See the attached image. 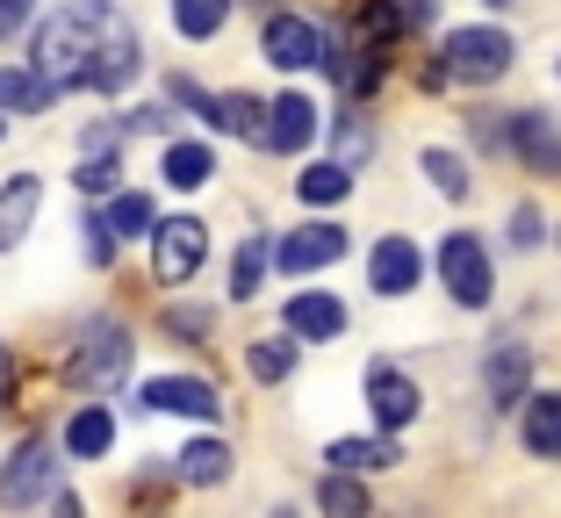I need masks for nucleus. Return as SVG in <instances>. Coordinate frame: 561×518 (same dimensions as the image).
<instances>
[{
    "instance_id": "nucleus-4",
    "label": "nucleus",
    "mask_w": 561,
    "mask_h": 518,
    "mask_svg": "<svg viewBox=\"0 0 561 518\" xmlns=\"http://www.w3.org/2000/svg\"><path fill=\"white\" fill-rule=\"evenodd\" d=\"M202 252H209V231H202L195 217H165V223H151V274H159L165 288L195 281Z\"/></svg>"
},
{
    "instance_id": "nucleus-15",
    "label": "nucleus",
    "mask_w": 561,
    "mask_h": 518,
    "mask_svg": "<svg viewBox=\"0 0 561 518\" xmlns=\"http://www.w3.org/2000/svg\"><path fill=\"white\" fill-rule=\"evenodd\" d=\"M266 58H274L280 72H302V66L324 58V36H317L302 15H274V22H266Z\"/></svg>"
},
{
    "instance_id": "nucleus-25",
    "label": "nucleus",
    "mask_w": 561,
    "mask_h": 518,
    "mask_svg": "<svg viewBox=\"0 0 561 518\" xmlns=\"http://www.w3.org/2000/svg\"><path fill=\"white\" fill-rule=\"evenodd\" d=\"M346 187H353V166H339V159H331V166H310L296 181V195L310 202V209H331V202H346Z\"/></svg>"
},
{
    "instance_id": "nucleus-37",
    "label": "nucleus",
    "mask_w": 561,
    "mask_h": 518,
    "mask_svg": "<svg viewBox=\"0 0 561 518\" xmlns=\"http://www.w3.org/2000/svg\"><path fill=\"white\" fill-rule=\"evenodd\" d=\"M482 8H504V0H482Z\"/></svg>"
},
{
    "instance_id": "nucleus-24",
    "label": "nucleus",
    "mask_w": 561,
    "mask_h": 518,
    "mask_svg": "<svg viewBox=\"0 0 561 518\" xmlns=\"http://www.w3.org/2000/svg\"><path fill=\"white\" fill-rule=\"evenodd\" d=\"M224 475H231V447H224V439L181 447V483H224Z\"/></svg>"
},
{
    "instance_id": "nucleus-3",
    "label": "nucleus",
    "mask_w": 561,
    "mask_h": 518,
    "mask_svg": "<svg viewBox=\"0 0 561 518\" xmlns=\"http://www.w3.org/2000/svg\"><path fill=\"white\" fill-rule=\"evenodd\" d=\"M439 281H446V296L461 302V310H482L490 302V252H482V238H468V231H446V245H439Z\"/></svg>"
},
{
    "instance_id": "nucleus-30",
    "label": "nucleus",
    "mask_w": 561,
    "mask_h": 518,
    "mask_svg": "<svg viewBox=\"0 0 561 518\" xmlns=\"http://www.w3.org/2000/svg\"><path fill=\"white\" fill-rule=\"evenodd\" d=\"M50 87L36 80V72H8L0 66V108H15V116H30V108H44Z\"/></svg>"
},
{
    "instance_id": "nucleus-31",
    "label": "nucleus",
    "mask_w": 561,
    "mask_h": 518,
    "mask_svg": "<svg viewBox=\"0 0 561 518\" xmlns=\"http://www.w3.org/2000/svg\"><path fill=\"white\" fill-rule=\"evenodd\" d=\"M108 231H116V238L151 231V195H116V209H108Z\"/></svg>"
},
{
    "instance_id": "nucleus-18",
    "label": "nucleus",
    "mask_w": 561,
    "mask_h": 518,
    "mask_svg": "<svg viewBox=\"0 0 561 518\" xmlns=\"http://www.w3.org/2000/svg\"><path fill=\"white\" fill-rule=\"evenodd\" d=\"M411 30V8H397V0H360V15H353V44H375V50H397V36Z\"/></svg>"
},
{
    "instance_id": "nucleus-23",
    "label": "nucleus",
    "mask_w": 561,
    "mask_h": 518,
    "mask_svg": "<svg viewBox=\"0 0 561 518\" xmlns=\"http://www.w3.org/2000/svg\"><path fill=\"white\" fill-rule=\"evenodd\" d=\"M116 173H123V159H116V145H108V137H87V159H80V173H72V181L87 187V195H108V187H116Z\"/></svg>"
},
{
    "instance_id": "nucleus-2",
    "label": "nucleus",
    "mask_w": 561,
    "mask_h": 518,
    "mask_svg": "<svg viewBox=\"0 0 561 518\" xmlns=\"http://www.w3.org/2000/svg\"><path fill=\"white\" fill-rule=\"evenodd\" d=\"M512 36L504 30H454L439 44V66H446V80H468V87H490V80H504L512 72Z\"/></svg>"
},
{
    "instance_id": "nucleus-16",
    "label": "nucleus",
    "mask_w": 561,
    "mask_h": 518,
    "mask_svg": "<svg viewBox=\"0 0 561 518\" xmlns=\"http://www.w3.org/2000/svg\"><path fill=\"white\" fill-rule=\"evenodd\" d=\"M36 209H44V181H36V173H15V181L0 187V252L22 245V231L36 223Z\"/></svg>"
},
{
    "instance_id": "nucleus-17",
    "label": "nucleus",
    "mask_w": 561,
    "mask_h": 518,
    "mask_svg": "<svg viewBox=\"0 0 561 518\" xmlns=\"http://www.w3.org/2000/svg\"><path fill=\"white\" fill-rule=\"evenodd\" d=\"M288 332H296V338H339V332H346V302L302 288V296L288 302Z\"/></svg>"
},
{
    "instance_id": "nucleus-11",
    "label": "nucleus",
    "mask_w": 561,
    "mask_h": 518,
    "mask_svg": "<svg viewBox=\"0 0 561 518\" xmlns=\"http://www.w3.org/2000/svg\"><path fill=\"white\" fill-rule=\"evenodd\" d=\"M145 411H165V418H216L224 403H216V389L202 382V375H159V382H145Z\"/></svg>"
},
{
    "instance_id": "nucleus-14",
    "label": "nucleus",
    "mask_w": 561,
    "mask_h": 518,
    "mask_svg": "<svg viewBox=\"0 0 561 518\" xmlns=\"http://www.w3.org/2000/svg\"><path fill=\"white\" fill-rule=\"evenodd\" d=\"M417 274H425V260H417L411 238H381V245L367 252V281H375L381 296H411Z\"/></svg>"
},
{
    "instance_id": "nucleus-6",
    "label": "nucleus",
    "mask_w": 561,
    "mask_h": 518,
    "mask_svg": "<svg viewBox=\"0 0 561 518\" xmlns=\"http://www.w3.org/2000/svg\"><path fill=\"white\" fill-rule=\"evenodd\" d=\"M173 101L202 108V123L224 137H252L260 145V130H266V101H252V94H202L195 80H173Z\"/></svg>"
},
{
    "instance_id": "nucleus-1",
    "label": "nucleus",
    "mask_w": 561,
    "mask_h": 518,
    "mask_svg": "<svg viewBox=\"0 0 561 518\" xmlns=\"http://www.w3.org/2000/svg\"><path fill=\"white\" fill-rule=\"evenodd\" d=\"M36 80L50 94H123L137 80V30L108 0H66L36 30Z\"/></svg>"
},
{
    "instance_id": "nucleus-36",
    "label": "nucleus",
    "mask_w": 561,
    "mask_h": 518,
    "mask_svg": "<svg viewBox=\"0 0 561 518\" xmlns=\"http://www.w3.org/2000/svg\"><path fill=\"white\" fill-rule=\"evenodd\" d=\"M0 403H8V353H0Z\"/></svg>"
},
{
    "instance_id": "nucleus-9",
    "label": "nucleus",
    "mask_w": 561,
    "mask_h": 518,
    "mask_svg": "<svg viewBox=\"0 0 561 518\" xmlns=\"http://www.w3.org/2000/svg\"><path fill=\"white\" fill-rule=\"evenodd\" d=\"M504 137H512V151L526 159V173H547V181H561V130L540 116V108H518V116L504 123Z\"/></svg>"
},
{
    "instance_id": "nucleus-35",
    "label": "nucleus",
    "mask_w": 561,
    "mask_h": 518,
    "mask_svg": "<svg viewBox=\"0 0 561 518\" xmlns=\"http://www.w3.org/2000/svg\"><path fill=\"white\" fill-rule=\"evenodd\" d=\"M30 8H36V0H0V36H15L22 22H30Z\"/></svg>"
},
{
    "instance_id": "nucleus-27",
    "label": "nucleus",
    "mask_w": 561,
    "mask_h": 518,
    "mask_svg": "<svg viewBox=\"0 0 561 518\" xmlns=\"http://www.w3.org/2000/svg\"><path fill=\"white\" fill-rule=\"evenodd\" d=\"M245 368H252V382H288V375H296V346H288V338H252Z\"/></svg>"
},
{
    "instance_id": "nucleus-20",
    "label": "nucleus",
    "mask_w": 561,
    "mask_h": 518,
    "mask_svg": "<svg viewBox=\"0 0 561 518\" xmlns=\"http://www.w3.org/2000/svg\"><path fill=\"white\" fill-rule=\"evenodd\" d=\"M397 461H403L397 439H331V469H346V475H381Z\"/></svg>"
},
{
    "instance_id": "nucleus-12",
    "label": "nucleus",
    "mask_w": 561,
    "mask_h": 518,
    "mask_svg": "<svg viewBox=\"0 0 561 518\" xmlns=\"http://www.w3.org/2000/svg\"><path fill=\"white\" fill-rule=\"evenodd\" d=\"M482 382H490V403H526V382H533V353L518 346L512 332L504 338H490V360H482Z\"/></svg>"
},
{
    "instance_id": "nucleus-22",
    "label": "nucleus",
    "mask_w": 561,
    "mask_h": 518,
    "mask_svg": "<svg viewBox=\"0 0 561 518\" xmlns=\"http://www.w3.org/2000/svg\"><path fill=\"white\" fill-rule=\"evenodd\" d=\"M159 173H165V187H202L216 173V159H209V145H165Z\"/></svg>"
},
{
    "instance_id": "nucleus-38",
    "label": "nucleus",
    "mask_w": 561,
    "mask_h": 518,
    "mask_svg": "<svg viewBox=\"0 0 561 518\" xmlns=\"http://www.w3.org/2000/svg\"><path fill=\"white\" fill-rule=\"evenodd\" d=\"M0 137H8V123H0Z\"/></svg>"
},
{
    "instance_id": "nucleus-8",
    "label": "nucleus",
    "mask_w": 561,
    "mask_h": 518,
    "mask_svg": "<svg viewBox=\"0 0 561 518\" xmlns=\"http://www.w3.org/2000/svg\"><path fill=\"white\" fill-rule=\"evenodd\" d=\"M339 252H346V231H339V223H302V231H280L274 267L280 274H317V267H331Z\"/></svg>"
},
{
    "instance_id": "nucleus-28",
    "label": "nucleus",
    "mask_w": 561,
    "mask_h": 518,
    "mask_svg": "<svg viewBox=\"0 0 561 518\" xmlns=\"http://www.w3.org/2000/svg\"><path fill=\"white\" fill-rule=\"evenodd\" d=\"M224 15H231V0H173V30L195 36V44L224 30Z\"/></svg>"
},
{
    "instance_id": "nucleus-34",
    "label": "nucleus",
    "mask_w": 561,
    "mask_h": 518,
    "mask_svg": "<svg viewBox=\"0 0 561 518\" xmlns=\"http://www.w3.org/2000/svg\"><path fill=\"white\" fill-rule=\"evenodd\" d=\"M512 245H540V209H533V202L512 209Z\"/></svg>"
},
{
    "instance_id": "nucleus-7",
    "label": "nucleus",
    "mask_w": 561,
    "mask_h": 518,
    "mask_svg": "<svg viewBox=\"0 0 561 518\" xmlns=\"http://www.w3.org/2000/svg\"><path fill=\"white\" fill-rule=\"evenodd\" d=\"M50 483H58V453H50V439H30V447L0 469V504L8 511H22V504H44Z\"/></svg>"
},
{
    "instance_id": "nucleus-29",
    "label": "nucleus",
    "mask_w": 561,
    "mask_h": 518,
    "mask_svg": "<svg viewBox=\"0 0 561 518\" xmlns=\"http://www.w3.org/2000/svg\"><path fill=\"white\" fill-rule=\"evenodd\" d=\"M317 504H324L331 518H360V511H367V490L353 483L346 469H331V475H324V490H317Z\"/></svg>"
},
{
    "instance_id": "nucleus-5",
    "label": "nucleus",
    "mask_w": 561,
    "mask_h": 518,
    "mask_svg": "<svg viewBox=\"0 0 561 518\" xmlns=\"http://www.w3.org/2000/svg\"><path fill=\"white\" fill-rule=\"evenodd\" d=\"M130 332H123V324H94V332H87V346H80V360H72V382L80 389H94V396H108V389L123 382V375H130Z\"/></svg>"
},
{
    "instance_id": "nucleus-13",
    "label": "nucleus",
    "mask_w": 561,
    "mask_h": 518,
    "mask_svg": "<svg viewBox=\"0 0 561 518\" xmlns=\"http://www.w3.org/2000/svg\"><path fill=\"white\" fill-rule=\"evenodd\" d=\"M310 137H317V101H310V94H280V101H266V130H260L266 151H302Z\"/></svg>"
},
{
    "instance_id": "nucleus-32",
    "label": "nucleus",
    "mask_w": 561,
    "mask_h": 518,
    "mask_svg": "<svg viewBox=\"0 0 561 518\" xmlns=\"http://www.w3.org/2000/svg\"><path fill=\"white\" fill-rule=\"evenodd\" d=\"M425 173H432V187H439V195H454V202L468 195V166L454 159V151H425Z\"/></svg>"
},
{
    "instance_id": "nucleus-10",
    "label": "nucleus",
    "mask_w": 561,
    "mask_h": 518,
    "mask_svg": "<svg viewBox=\"0 0 561 518\" xmlns=\"http://www.w3.org/2000/svg\"><path fill=\"white\" fill-rule=\"evenodd\" d=\"M367 411H375V418L389 425V433H403V425H411L417 411H425V396H417L411 375H397L389 360H381V368H367Z\"/></svg>"
},
{
    "instance_id": "nucleus-33",
    "label": "nucleus",
    "mask_w": 561,
    "mask_h": 518,
    "mask_svg": "<svg viewBox=\"0 0 561 518\" xmlns=\"http://www.w3.org/2000/svg\"><path fill=\"white\" fill-rule=\"evenodd\" d=\"M331 145H339V166H360V159H367V145H375V137H367V123H346V130L331 137Z\"/></svg>"
},
{
    "instance_id": "nucleus-19",
    "label": "nucleus",
    "mask_w": 561,
    "mask_h": 518,
    "mask_svg": "<svg viewBox=\"0 0 561 518\" xmlns=\"http://www.w3.org/2000/svg\"><path fill=\"white\" fill-rule=\"evenodd\" d=\"M108 447H116V418H108L101 403L72 411V425H66V453H72V461H101Z\"/></svg>"
},
{
    "instance_id": "nucleus-26",
    "label": "nucleus",
    "mask_w": 561,
    "mask_h": 518,
    "mask_svg": "<svg viewBox=\"0 0 561 518\" xmlns=\"http://www.w3.org/2000/svg\"><path fill=\"white\" fill-rule=\"evenodd\" d=\"M266 260H274V245H266V238H245V245H238V260H231V302H252V296H260Z\"/></svg>"
},
{
    "instance_id": "nucleus-21",
    "label": "nucleus",
    "mask_w": 561,
    "mask_h": 518,
    "mask_svg": "<svg viewBox=\"0 0 561 518\" xmlns=\"http://www.w3.org/2000/svg\"><path fill=\"white\" fill-rule=\"evenodd\" d=\"M526 447L540 453V461H561V396H526Z\"/></svg>"
}]
</instances>
